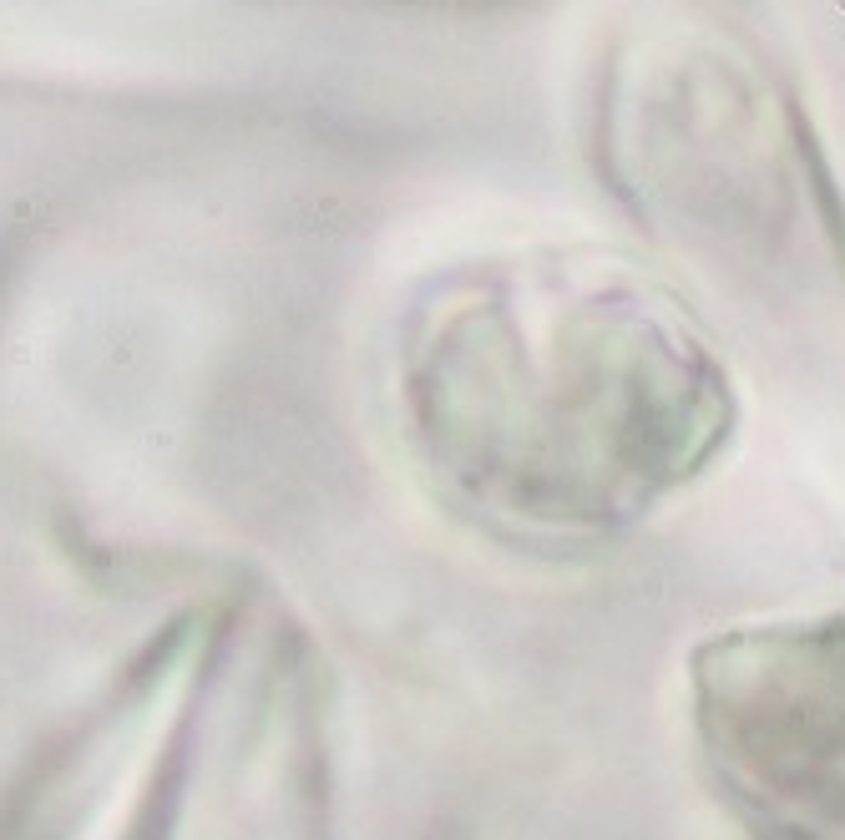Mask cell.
Listing matches in <instances>:
<instances>
[{"instance_id": "cell-1", "label": "cell", "mask_w": 845, "mask_h": 840, "mask_svg": "<svg viewBox=\"0 0 845 840\" xmlns=\"http://www.w3.org/2000/svg\"><path fill=\"white\" fill-rule=\"evenodd\" d=\"M405 410L450 507L542 552L643 527L739 425L699 319L633 263L577 248L440 278L405 329Z\"/></svg>"}, {"instance_id": "cell-2", "label": "cell", "mask_w": 845, "mask_h": 840, "mask_svg": "<svg viewBox=\"0 0 845 840\" xmlns=\"http://www.w3.org/2000/svg\"><path fill=\"white\" fill-rule=\"evenodd\" d=\"M602 157L638 218L689 248L774 263L815 228L845 258V213L810 117L744 36L638 41L607 71Z\"/></svg>"}, {"instance_id": "cell-3", "label": "cell", "mask_w": 845, "mask_h": 840, "mask_svg": "<svg viewBox=\"0 0 845 840\" xmlns=\"http://www.w3.org/2000/svg\"><path fill=\"white\" fill-rule=\"evenodd\" d=\"M689 689L734 779L800 815L845 820V607L704 638Z\"/></svg>"}]
</instances>
